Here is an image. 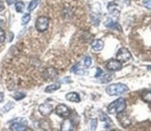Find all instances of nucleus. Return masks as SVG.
<instances>
[{"label":"nucleus","instance_id":"1","mask_svg":"<svg viewBox=\"0 0 151 131\" xmlns=\"http://www.w3.org/2000/svg\"><path fill=\"white\" fill-rule=\"evenodd\" d=\"M126 108V101L123 98H119L118 100L111 102L108 106V112L110 114H117L122 113Z\"/></svg>","mask_w":151,"mask_h":131},{"label":"nucleus","instance_id":"2","mask_svg":"<svg viewBox=\"0 0 151 131\" xmlns=\"http://www.w3.org/2000/svg\"><path fill=\"white\" fill-rule=\"evenodd\" d=\"M128 90H129V88H128V87L126 86V85L121 84V83L109 85V86L106 88L107 93H108L109 96H118V95H122V94L126 93Z\"/></svg>","mask_w":151,"mask_h":131},{"label":"nucleus","instance_id":"3","mask_svg":"<svg viewBox=\"0 0 151 131\" xmlns=\"http://www.w3.org/2000/svg\"><path fill=\"white\" fill-rule=\"evenodd\" d=\"M49 19L45 16H40L38 17L36 22H35V29L38 31V32H45L47 31L48 26H49Z\"/></svg>","mask_w":151,"mask_h":131},{"label":"nucleus","instance_id":"4","mask_svg":"<svg viewBox=\"0 0 151 131\" xmlns=\"http://www.w3.org/2000/svg\"><path fill=\"white\" fill-rule=\"evenodd\" d=\"M131 58H132L131 52L126 48H121L116 54V59L122 63L128 62L129 60H131Z\"/></svg>","mask_w":151,"mask_h":131},{"label":"nucleus","instance_id":"5","mask_svg":"<svg viewBox=\"0 0 151 131\" xmlns=\"http://www.w3.org/2000/svg\"><path fill=\"white\" fill-rule=\"evenodd\" d=\"M26 126H27V120L24 118H19L11 124L10 129L13 131H23L26 129Z\"/></svg>","mask_w":151,"mask_h":131},{"label":"nucleus","instance_id":"6","mask_svg":"<svg viewBox=\"0 0 151 131\" xmlns=\"http://www.w3.org/2000/svg\"><path fill=\"white\" fill-rule=\"evenodd\" d=\"M56 114L61 118H68L70 115V110L65 104H60L56 108Z\"/></svg>","mask_w":151,"mask_h":131},{"label":"nucleus","instance_id":"7","mask_svg":"<svg viewBox=\"0 0 151 131\" xmlns=\"http://www.w3.org/2000/svg\"><path fill=\"white\" fill-rule=\"evenodd\" d=\"M106 67L109 71L111 72H117V71H121L122 68V64L121 62L118 60H110L106 64Z\"/></svg>","mask_w":151,"mask_h":131},{"label":"nucleus","instance_id":"8","mask_svg":"<svg viewBox=\"0 0 151 131\" xmlns=\"http://www.w3.org/2000/svg\"><path fill=\"white\" fill-rule=\"evenodd\" d=\"M38 111L42 115L47 116L52 113V111H53V106H52L51 104H49V103H43V104H41L40 106H39Z\"/></svg>","mask_w":151,"mask_h":131},{"label":"nucleus","instance_id":"9","mask_svg":"<svg viewBox=\"0 0 151 131\" xmlns=\"http://www.w3.org/2000/svg\"><path fill=\"white\" fill-rule=\"evenodd\" d=\"M58 75V72L54 69V68H47L45 71H44V77H45V79H47V80H53L56 78Z\"/></svg>","mask_w":151,"mask_h":131},{"label":"nucleus","instance_id":"10","mask_svg":"<svg viewBox=\"0 0 151 131\" xmlns=\"http://www.w3.org/2000/svg\"><path fill=\"white\" fill-rule=\"evenodd\" d=\"M91 47L94 51H100L104 48V41L101 39H96L92 42Z\"/></svg>","mask_w":151,"mask_h":131},{"label":"nucleus","instance_id":"11","mask_svg":"<svg viewBox=\"0 0 151 131\" xmlns=\"http://www.w3.org/2000/svg\"><path fill=\"white\" fill-rule=\"evenodd\" d=\"M108 9H109V12L110 13L111 15H114V16H118L120 14V9H119V7L118 5L114 2L109 4L108 6Z\"/></svg>","mask_w":151,"mask_h":131},{"label":"nucleus","instance_id":"12","mask_svg":"<svg viewBox=\"0 0 151 131\" xmlns=\"http://www.w3.org/2000/svg\"><path fill=\"white\" fill-rule=\"evenodd\" d=\"M66 100H68L69 101H71V102H80L81 101L80 96H79V94L76 92L67 93L66 94Z\"/></svg>","mask_w":151,"mask_h":131},{"label":"nucleus","instance_id":"13","mask_svg":"<svg viewBox=\"0 0 151 131\" xmlns=\"http://www.w3.org/2000/svg\"><path fill=\"white\" fill-rule=\"evenodd\" d=\"M122 114V113H121ZM118 119H119L120 123L122 124V126L124 127H127L131 125V121L130 119L128 118V116L125 115V114H122V115H120L119 117H118Z\"/></svg>","mask_w":151,"mask_h":131},{"label":"nucleus","instance_id":"14","mask_svg":"<svg viewBox=\"0 0 151 131\" xmlns=\"http://www.w3.org/2000/svg\"><path fill=\"white\" fill-rule=\"evenodd\" d=\"M60 88V84H51L49 86H47L45 88V92L47 93H53L55 91H57L58 89Z\"/></svg>","mask_w":151,"mask_h":131},{"label":"nucleus","instance_id":"15","mask_svg":"<svg viewBox=\"0 0 151 131\" xmlns=\"http://www.w3.org/2000/svg\"><path fill=\"white\" fill-rule=\"evenodd\" d=\"M73 123H71V120L67 119L65 120L62 125H61V130H65V131H70V130H73Z\"/></svg>","mask_w":151,"mask_h":131},{"label":"nucleus","instance_id":"16","mask_svg":"<svg viewBox=\"0 0 151 131\" xmlns=\"http://www.w3.org/2000/svg\"><path fill=\"white\" fill-rule=\"evenodd\" d=\"M141 97L145 102L150 103L151 102V90H144L141 94Z\"/></svg>","mask_w":151,"mask_h":131},{"label":"nucleus","instance_id":"17","mask_svg":"<svg viewBox=\"0 0 151 131\" xmlns=\"http://www.w3.org/2000/svg\"><path fill=\"white\" fill-rule=\"evenodd\" d=\"M112 75L110 74H102L99 77H98V79L101 83H108V82H110L112 80Z\"/></svg>","mask_w":151,"mask_h":131},{"label":"nucleus","instance_id":"18","mask_svg":"<svg viewBox=\"0 0 151 131\" xmlns=\"http://www.w3.org/2000/svg\"><path fill=\"white\" fill-rule=\"evenodd\" d=\"M105 25H106V27H109V28H113V29H118V30L120 29L121 30L119 23L113 22L112 20H108V21L105 22Z\"/></svg>","mask_w":151,"mask_h":131},{"label":"nucleus","instance_id":"19","mask_svg":"<svg viewBox=\"0 0 151 131\" xmlns=\"http://www.w3.org/2000/svg\"><path fill=\"white\" fill-rule=\"evenodd\" d=\"M100 119H101V121H103V122L106 123V129H109V125H110V126L112 125V123H111V120L109 118V116H108L107 114H100Z\"/></svg>","mask_w":151,"mask_h":131},{"label":"nucleus","instance_id":"20","mask_svg":"<svg viewBox=\"0 0 151 131\" xmlns=\"http://www.w3.org/2000/svg\"><path fill=\"white\" fill-rule=\"evenodd\" d=\"M24 8H25V5L22 1H17L15 3V9H16V11L17 12H22L24 10Z\"/></svg>","mask_w":151,"mask_h":131},{"label":"nucleus","instance_id":"21","mask_svg":"<svg viewBox=\"0 0 151 131\" xmlns=\"http://www.w3.org/2000/svg\"><path fill=\"white\" fill-rule=\"evenodd\" d=\"M73 73H75L77 75H83L84 74V71H83V69L80 67V64H76L75 66H73L70 70Z\"/></svg>","mask_w":151,"mask_h":131},{"label":"nucleus","instance_id":"22","mask_svg":"<svg viewBox=\"0 0 151 131\" xmlns=\"http://www.w3.org/2000/svg\"><path fill=\"white\" fill-rule=\"evenodd\" d=\"M38 3H39V0H32L28 6V10L32 11L38 6Z\"/></svg>","mask_w":151,"mask_h":131},{"label":"nucleus","instance_id":"23","mask_svg":"<svg viewBox=\"0 0 151 131\" xmlns=\"http://www.w3.org/2000/svg\"><path fill=\"white\" fill-rule=\"evenodd\" d=\"M91 65H92V59H91V57H89V56L85 57L83 59V66L85 68H88V67L91 66Z\"/></svg>","mask_w":151,"mask_h":131},{"label":"nucleus","instance_id":"24","mask_svg":"<svg viewBox=\"0 0 151 131\" xmlns=\"http://www.w3.org/2000/svg\"><path fill=\"white\" fill-rule=\"evenodd\" d=\"M31 20V15L29 14V13H25V14L23 15V17L22 18V25H25L27 24Z\"/></svg>","mask_w":151,"mask_h":131},{"label":"nucleus","instance_id":"25","mask_svg":"<svg viewBox=\"0 0 151 131\" xmlns=\"http://www.w3.org/2000/svg\"><path fill=\"white\" fill-rule=\"evenodd\" d=\"M25 94L24 93H22V92H16L15 94H14V99L16 100V101H21V100H22L23 98H25Z\"/></svg>","mask_w":151,"mask_h":131},{"label":"nucleus","instance_id":"26","mask_svg":"<svg viewBox=\"0 0 151 131\" xmlns=\"http://www.w3.org/2000/svg\"><path fill=\"white\" fill-rule=\"evenodd\" d=\"M97 127V119H92L90 122V128L91 130H96Z\"/></svg>","mask_w":151,"mask_h":131},{"label":"nucleus","instance_id":"27","mask_svg":"<svg viewBox=\"0 0 151 131\" xmlns=\"http://www.w3.org/2000/svg\"><path fill=\"white\" fill-rule=\"evenodd\" d=\"M6 39V34L2 28H0V43H3Z\"/></svg>","mask_w":151,"mask_h":131},{"label":"nucleus","instance_id":"28","mask_svg":"<svg viewBox=\"0 0 151 131\" xmlns=\"http://www.w3.org/2000/svg\"><path fill=\"white\" fill-rule=\"evenodd\" d=\"M13 106H14V103L13 102H8L6 104V106L4 107V111L5 112H8V111H9L10 109L13 108Z\"/></svg>","mask_w":151,"mask_h":131},{"label":"nucleus","instance_id":"29","mask_svg":"<svg viewBox=\"0 0 151 131\" xmlns=\"http://www.w3.org/2000/svg\"><path fill=\"white\" fill-rule=\"evenodd\" d=\"M143 5L147 9H151V0H143Z\"/></svg>","mask_w":151,"mask_h":131},{"label":"nucleus","instance_id":"30","mask_svg":"<svg viewBox=\"0 0 151 131\" xmlns=\"http://www.w3.org/2000/svg\"><path fill=\"white\" fill-rule=\"evenodd\" d=\"M102 74H103L102 70H101L100 68H96V76H95V77H96V78H98Z\"/></svg>","mask_w":151,"mask_h":131},{"label":"nucleus","instance_id":"31","mask_svg":"<svg viewBox=\"0 0 151 131\" xmlns=\"http://www.w3.org/2000/svg\"><path fill=\"white\" fill-rule=\"evenodd\" d=\"M4 24H5V19L2 16H0V26H2Z\"/></svg>","mask_w":151,"mask_h":131},{"label":"nucleus","instance_id":"32","mask_svg":"<svg viewBox=\"0 0 151 131\" xmlns=\"http://www.w3.org/2000/svg\"><path fill=\"white\" fill-rule=\"evenodd\" d=\"M6 3H8L9 5H12V4H14V3L17 2L16 0H6Z\"/></svg>","mask_w":151,"mask_h":131},{"label":"nucleus","instance_id":"33","mask_svg":"<svg viewBox=\"0 0 151 131\" xmlns=\"http://www.w3.org/2000/svg\"><path fill=\"white\" fill-rule=\"evenodd\" d=\"M3 100H4V93L0 92V102H2Z\"/></svg>","mask_w":151,"mask_h":131},{"label":"nucleus","instance_id":"34","mask_svg":"<svg viewBox=\"0 0 151 131\" xmlns=\"http://www.w3.org/2000/svg\"><path fill=\"white\" fill-rule=\"evenodd\" d=\"M4 9V4L2 1H0V11H2Z\"/></svg>","mask_w":151,"mask_h":131}]
</instances>
